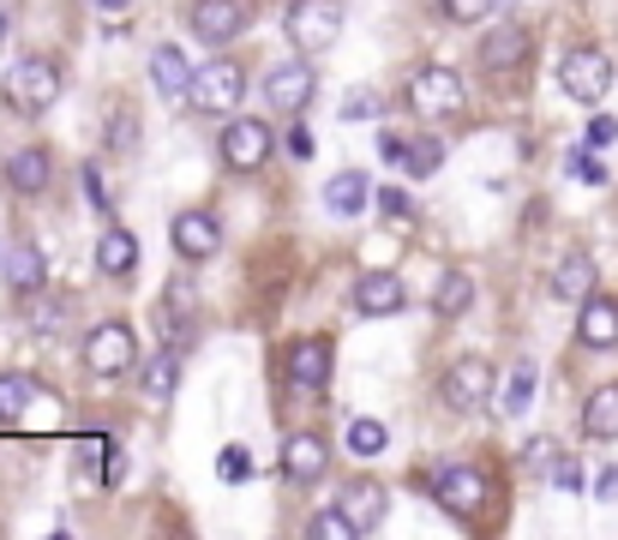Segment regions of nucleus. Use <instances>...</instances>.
<instances>
[{"label": "nucleus", "instance_id": "1", "mask_svg": "<svg viewBox=\"0 0 618 540\" xmlns=\"http://www.w3.org/2000/svg\"><path fill=\"white\" fill-rule=\"evenodd\" d=\"M426 492H433L438 510H450V517H463V522H480L493 510V475L480 469V462H438V469L426 475Z\"/></svg>", "mask_w": 618, "mask_h": 540}, {"label": "nucleus", "instance_id": "2", "mask_svg": "<svg viewBox=\"0 0 618 540\" xmlns=\"http://www.w3.org/2000/svg\"><path fill=\"white\" fill-rule=\"evenodd\" d=\"M61 91H67V79H61V67L49 61V54H24V61H12L7 67V102L19 114H49L54 102H61Z\"/></svg>", "mask_w": 618, "mask_h": 540}, {"label": "nucleus", "instance_id": "3", "mask_svg": "<svg viewBox=\"0 0 618 540\" xmlns=\"http://www.w3.org/2000/svg\"><path fill=\"white\" fill-rule=\"evenodd\" d=\"M283 37L294 42V54H325L343 37V0H288Z\"/></svg>", "mask_w": 618, "mask_h": 540}, {"label": "nucleus", "instance_id": "4", "mask_svg": "<svg viewBox=\"0 0 618 540\" xmlns=\"http://www.w3.org/2000/svg\"><path fill=\"white\" fill-rule=\"evenodd\" d=\"M403 102L421 121H450V114H463V79H456L445 61H426V67H415V79L403 84Z\"/></svg>", "mask_w": 618, "mask_h": 540}, {"label": "nucleus", "instance_id": "5", "mask_svg": "<svg viewBox=\"0 0 618 540\" xmlns=\"http://www.w3.org/2000/svg\"><path fill=\"white\" fill-rule=\"evenodd\" d=\"M84 367H91V378H126L139 367V337H132L126 318H102L84 337Z\"/></svg>", "mask_w": 618, "mask_h": 540}, {"label": "nucleus", "instance_id": "6", "mask_svg": "<svg viewBox=\"0 0 618 540\" xmlns=\"http://www.w3.org/2000/svg\"><path fill=\"white\" fill-rule=\"evenodd\" d=\"M276 151V126L259 121V114H241V121L223 126V169L229 174H259Z\"/></svg>", "mask_w": 618, "mask_h": 540}, {"label": "nucleus", "instance_id": "7", "mask_svg": "<svg viewBox=\"0 0 618 540\" xmlns=\"http://www.w3.org/2000/svg\"><path fill=\"white\" fill-rule=\"evenodd\" d=\"M558 84H565V96L570 102H582V109H595V102H607L612 91V61H607V49H570L565 61H558Z\"/></svg>", "mask_w": 618, "mask_h": 540}, {"label": "nucleus", "instance_id": "8", "mask_svg": "<svg viewBox=\"0 0 618 540\" xmlns=\"http://www.w3.org/2000/svg\"><path fill=\"white\" fill-rule=\"evenodd\" d=\"M283 378H288L294 397H325V385H331V337H301V343H288Z\"/></svg>", "mask_w": 618, "mask_h": 540}, {"label": "nucleus", "instance_id": "9", "mask_svg": "<svg viewBox=\"0 0 618 540\" xmlns=\"http://www.w3.org/2000/svg\"><path fill=\"white\" fill-rule=\"evenodd\" d=\"M318 96V72H313V54H294V61L271 67V79H264V102H271L276 114H306V102Z\"/></svg>", "mask_w": 618, "mask_h": 540}, {"label": "nucleus", "instance_id": "10", "mask_svg": "<svg viewBox=\"0 0 618 540\" xmlns=\"http://www.w3.org/2000/svg\"><path fill=\"white\" fill-rule=\"evenodd\" d=\"M193 109H204V114H229L234 102L246 96V67L241 61H204L199 72H193Z\"/></svg>", "mask_w": 618, "mask_h": 540}, {"label": "nucleus", "instance_id": "11", "mask_svg": "<svg viewBox=\"0 0 618 540\" xmlns=\"http://www.w3.org/2000/svg\"><path fill=\"white\" fill-rule=\"evenodd\" d=\"M186 24H193L199 42H211V49H223L253 24V12H246V0H193L186 7Z\"/></svg>", "mask_w": 618, "mask_h": 540}, {"label": "nucleus", "instance_id": "12", "mask_svg": "<svg viewBox=\"0 0 618 540\" xmlns=\"http://www.w3.org/2000/svg\"><path fill=\"white\" fill-rule=\"evenodd\" d=\"M438 397H445V408H456V415H475V408L493 403V367L487 360H456V367H445V385H438Z\"/></svg>", "mask_w": 618, "mask_h": 540}, {"label": "nucleus", "instance_id": "13", "mask_svg": "<svg viewBox=\"0 0 618 540\" xmlns=\"http://www.w3.org/2000/svg\"><path fill=\"white\" fill-rule=\"evenodd\" d=\"M156 318H163V330H169V348H181V355H186V348L199 343V288H193V276H186V271L169 283L163 313H156Z\"/></svg>", "mask_w": 618, "mask_h": 540}, {"label": "nucleus", "instance_id": "14", "mask_svg": "<svg viewBox=\"0 0 618 540\" xmlns=\"http://www.w3.org/2000/svg\"><path fill=\"white\" fill-rule=\"evenodd\" d=\"M331 475V445L318 432H288L283 439V480L288 487H318Z\"/></svg>", "mask_w": 618, "mask_h": 540}, {"label": "nucleus", "instance_id": "15", "mask_svg": "<svg viewBox=\"0 0 618 540\" xmlns=\"http://www.w3.org/2000/svg\"><path fill=\"white\" fill-rule=\"evenodd\" d=\"M169 235H174V253H181L186 265H204V258L223 253V223H216V211H181Z\"/></svg>", "mask_w": 618, "mask_h": 540}, {"label": "nucleus", "instance_id": "16", "mask_svg": "<svg viewBox=\"0 0 618 540\" xmlns=\"http://www.w3.org/2000/svg\"><path fill=\"white\" fill-rule=\"evenodd\" d=\"M408 306V288L396 271H361L355 276V313L361 318H396Z\"/></svg>", "mask_w": 618, "mask_h": 540}, {"label": "nucleus", "instance_id": "17", "mask_svg": "<svg viewBox=\"0 0 618 540\" xmlns=\"http://www.w3.org/2000/svg\"><path fill=\"white\" fill-rule=\"evenodd\" d=\"M348 510V522H355L361 534H373V529H385V510H391V492H385V480H373V475H355V480H343V499H336Z\"/></svg>", "mask_w": 618, "mask_h": 540}, {"label": "nucleus", "instance_id": "18", "mask_svg": "<svg viewBox=\"0 0 618 540\" xmlns=\"http://www.w3.org/2000/svg\"><path fill=\"white\" fill-rule=\"evenodd\" d=\"M528 49H535V42H528V31L523 24H493L487 37H480V67L493 72V79H505V72H517L523 61H528Z\"/></svg>", "mask_w": 618, "mask_h": 540}, {"label": "nucleus", "instance_id": "19", "mask_svg": "<svg viewBox=\"0 0 618 540\" xmlns=\"http://www.w3.org/2000/svg\"><path fill=\"white\" fill-rule=\"evenodd\" d=\"M7 186L19 198H42L54 186V156L42 151V144H24V151L7 156Z\"/></svg>", "mask_w": 618, "mask_h": 540}, {"label": "nucleus", "instance_id": "20", "mask_svg": "<svg viewBox=\"0 0 618 540\" xmlns=\"http://www.w3.org/2000/svg\"><path fill=\"white\" fill-rule=\"evenodd\" d=\"M0 276H7V288L12 295H42V283H49V265H42V253L31 241H12L7 253H0Z\"/></svg>", "mask_w": 618, "mask_h": 540}, {"label": "nucleus", "instance_id": "21", "mask_svg": "<svg viewBox=\"0 0 618 540\" xmlns=\"http://www.w3.org/2000/svg\"><path fill=\"white\" fill-rule=\"evenodd\" d=\"M577 343L582 348H618V300L612 295L577 300Z\"/></svg>", "mask_w": 618, "mask_h": 540}, {"label": "nucleus", "instance_id": "22", "mask_svg": "<svg viewBox=\"0 0 618 540\" xmlns=\"http://www.w3.org/2000/svg\"><path fill=\"white\" fill-rule=\"evenodd\" d=\"M366 198H373V186H366V174L361 169H343L336 181L325 186V211L331 216H343V223H355V216L366 211Z\"/></svg>", "mask_w": 618, "mask_h": 540}, {"label": "nucleus", "instance_id": "23", "mask_svg": "<svg viewBox=\"0 0 618 540\" xmlns=\"http://www.w3.org/2000/svg\"><path fill=\"white\" fill-rule=\"evenodd\" d=\"M97 271H102V276H132V271H139V241H132L121 223L102 228V241H97Z\"/></svg>", "mask_w": 618, "mask_h": 540}, {"label": "nucleus", "instance_id": "24", "mask_svg": "<svg viewBox=\"0 0 618 540\" xmlns=\"http://www.w3.org/2000/svg\"><path fill=\"white\" fill-rule=\"evenodd\" d=\"M174 385H181V348H156V355L144 360V373H139V390L151 403H169Z\"/></svg>", "mask_w": 618, "mask_h": 540}, {"label": "nucleus", "instance_id": "25", "mask_svg": "<svg viewBox=\"0 0 618 540\" xmlns=\"http://www.w3.org/2000/svg\"><path fill=\"white\" fill-rule=\"evenodd\" d=\"M151 79H156V91H163V96H186V91H193V67H186V54L174 49V42H156Z\"/></svg>", "mask_w": 618, "mask_h": 540}, {"label": "nucleus", "instance_id": "26", "mask_svg": "<svg viewBox=\"0 0 618 540\" xmlns=\"http://www.w3.org/2000/svg\"><path fill=\"white\" fill-rule=\"evenodd\" d=\"M582 432L588 439H618V385H600V390H588V403H582Z\"/></svg>", "mask_w": 618, "mask_h": 540}, {"label": "nucleus", "instance_id": "27", "mask_svg": "<svg viewBox=\"0 0 618 540\" xmlns=\"http://www.w3.org/2000/svg\"><path fill=\"white\" fill-rule=\"evenodd\" d=\"M547 288H553V300H588V295H595V258H588V253H570L565 265L553 271Z\"/></svg>", "mask_w": 618, "mask_h": 540}, {"label": "nucleus", "instance_id": "28", "mask_svg": "<svg viewBox=\"0 0 618 540\" xmlns=\"http://www.w3.org/2000/svg\"><path fill=\"white\" fill-rule=\"evenodd\" d=\"M468 306H475V276H468V271H445V276H438V288H433V313L438 318H463Z\"/></svg>", "mask_w": 618, "mask_h": 540}, {"label": "nucleus", "instance_id": "29", "mask_svg": "<svg viewBox=\"0 0 618 540\" xmlns=\"http://www.w3.org/2000/svg\"><path fill=\"white\" fill-rule=\"evenodd\" d=\"M31 378L24 373H0V427H7V420H19L24 408H31Z\"/></svg>", "mask_w": 618, "mask_h": 540}, {"label": "nucleus", "instance_id": "30", "mask_svg": "<svg viewBox=\"0 0 618 540\" xmlns=\"http://www.w3.org/2000/svg\"><path fill=\"white\" fill-rule=\"evenodd\" d=\"M385 445H391L385 420H373V415L348 420V450H355V457H378V450H385Z\"/></svg>", "mask_w": 618, "mask_h": 540}, {"label": "nucleus", "instance_id": "31", "mask_svg": "<svg viewBox=\"0 0 618 540\" xmlns=\"http://www.w3.org/2000/svg\"><path fill=\"white\" fill-rule=\"evenodd\" d=\"M528 403H535V367L517 360V367H510V385H505V415H528Z\"/></svg>", "mask_w": 618, "mask_h": 540}, {"label": "nucleus", "instance_id": "32", "mask_svg": "<svg viewBox=\"0 0 618 540\" xmlns=\"http://www.w3.org/2000/svg\"><path fill=\"white\" fill-rule=\"evenodd\" d=\"M306 534H313V540H355L361 529H355V522H348V510L336 505V510H318V517L306 522Z\"/></svg>", "mask_w": 618, "mask_h": 540}, {"label": "nucleus", "instance_id": "33", "mask_svg": "<svg viewBox=\"0 0 618 540\" xmlns=\"http://www.w3.org/2000/svg\"><path fill=\"white\" fill-rule=\"evenodd\" d=\"M565 174H570V181H582V186H607V181H612L607 163H600V156L588 151V144H582V151H570V156H565Z\"/></svg>", "mask_w": 618, "mask_h": 540}, {"label": "nucleus", "instance_id": "34", "mask_svg": "<svg viewBox=\"0 0 618 540\" xmlns=\"http://www.w3.org/2000/svg\"><path fill=\"white\" fill-rule=\"evenodd\" d=\"M373 204H378V216H385V223H408V216H415V198H408L403 186H378Z\"/></svg>", "mask_w": 618, "mask_h": 540}, {"label": "nucleus", "instance_id": "35", "mask_svg": "<svg viewBox=\"0 0 618 540\" xmlns=\"http://www.w3.org/2000/svg\"><path fill=\"white\" fill-rule=\"evenodd\" d=\"M438 163H445V144H438V139L408 144V174H415V181H426V174H433Z\"/></svg>", "mask_w": 618, "mask_h": 540}, {"label": "nucleus", "instance_id": "36", "mask_svg": "<svg viewBox=\"0 0 618 540\" xmlns=\"http://www.w3.org/2000/svg\"><path fill=\"white\" fill-rule=\"evenodd\" d=\"M216 475H223L229 487H241V480L253 475V450H246V445H229L223 457H216Z\"/></svg>", "mask_w": 618, "mask_h": 540}, {"label": "nucleus", "instance_id": "37", "mask_svg": "<svg viewBox=\"0 0 618 540\" xmlns=\"http://www.w3.org/2000/svg\"><path fill=\"white\" fill-rule=\"evenodd\" d=\"M547 469H558V445L553 439H528L523 445V475H547Z\"/></svg>", "mask_w": 618, "mask_h": 540}, {"label": "nucleus", "instance_id": "38", "mask_svg": "<svg viewBox=\"0 0 618 540\" xmlns=\"http://www.w3.org/2000/svg\"><path fill=\"white\" fill-rule=\"evenodd\" d=\"M438 12H445L450 24H480L493 12V0H438Z\"/></svg>", "mask_w": 618, "mask_h": 540}, {"label": "nucleus", "instance_id": "39", "mask_svg": "<svg viewBox=\"0 0 618 540\" xmlns=\"http://www.w3.org/2000/svg\"><path fill=\"white\" fill-rule=\"evenodd\" d=\"M97 475H102V487H121V475H126V457H121V445H109L97 457Z\"/></svg>", "mask_w": 618, "mask_h": 540}, {"label": "nucleus", "instance_id": "40", "mask_svg": "<svg viewBox=\"0 0 618 540\" xmlns=\"http://www.w3.org/2000/svg\"><path fill=\"white\" fill-rule=\"evenodd\" d=\"M612 139H618V121L612 114H595V121H588V151H607Z\"/></svg>", "mask_w": 618, "mask_h": 540}, {"label": "nucleus", "instance_id": "41", "mask_svg": "<svg viewBox=\"0 0 618 540\" xmlns=\"http://www.w3.org/2000/svg\"><path fill=\"white\" fill-rule=\"evenodd\" d=\"M378 156H385V163H403V169H408V139H396L391 126H385V133H378Z\"/></svg>", "mask_w": 618, "mask_h": 540}, {"label": "nucleus", "instance_id": "42", "mask_svg": "<svg viewBox=\"0 0 618 540\" xmlns=\"http://www.w3.org/2000/svg\"><path fill=\"white\" fill-rule=\"evenodd\" d=\"M283 144H288V156H294V163H306V156L318 151V144H313V133H306V126H288V139H283Z\"/></svg>", "mask_w": 618, "mask_h": 540}, {"label": "nucleus", "instance_id": "43", "mask_svg": "<svg viewBox=\"0 0 618 540\" xmlns=\"http://www.w3.org/2000/svg\"><path fill=\"white\" fill-rule=\"evenodd\" d=\"M84 193H91V204H97L102 216H109V186H102V169H97V163L84 169Z\"/></svg>", "mask_w": 618, "mask_h": 540}, {"label": "nucleus", "instance_id": "44", "mask_svg": "<svg viewBox=\"0 0 618 540\" xmlns=\"http://www.w3.org/2000/svg\"><path fill=\"white\" fill-rule=\"evenodd\" d=\"M37 330H42V337H54V330H67V306H42V313H37Z\"/></svg>", "mask_w": 618, "mask_h": 540}, {"label": "nucleus", "instance_id": "45", "mask_svg": "<svg viewBox=\"0 0 618 540\" xmlns=\"http://www.w3.org/2000/svg\"><path fill=\"white\" fill-rule=\"evenodd\" d=\"M132 109H114V151H132Z\"/></svg>", "mask_w": 618, "mask_h": 540}, {"label": "nucleus", "instance_id": "46", "mask_svg": "<svg viewBox=\"0 0 618 540\" xmlns=\"http://www.w3.org/2000/svg\"><path fill=\"white\" fill-rule=\"evenodd\" d=\"M373 114H378L373 96H348V102H343V121H373Z\"/></svg>", "mask_w": 618, "mask_h": 540}, {"label": "nucleus", "instance_id": "47", "mask_svg": "<svg viewBox=\"0 0 618 540\" xmlns=\"http://www.w3.org/2000/svg\"><path fill=\"white\" fill-rule=\"evenodd\" d=\"M553 480H558V487H570V492H577V487H582V469H577V462H570V457H558Z\"/></svg>", "mask_w": 618, "mask_h": 540}, {"label": "nucleus", "instance_id": "48", "mask_svg": "<svg viewBox=\"0 0 618 540\" xmlns=\"http://www.w3.org/2000/svg\"><path fill=\"white\" fill-rule=\"evenodd\" d=\"M595 492H600V499H618V469H600V480H595Z\"/></svg>", "mask_w": 618, "mask_h": 540}, {"label": "nucleus", "instance_id": "49", "mask_svg": "<svg viewBox=\"0 0 618 540\" xmlns=\"http://www.w3.org/2000/svg\"><path fill=\"white\" fill-rule=\"evenodd\" d=\"M97 7H109V12H121V7H126V0H97Z\"/></svg>", "mask_w": 618, "mask_h": 540}]
</instances>
